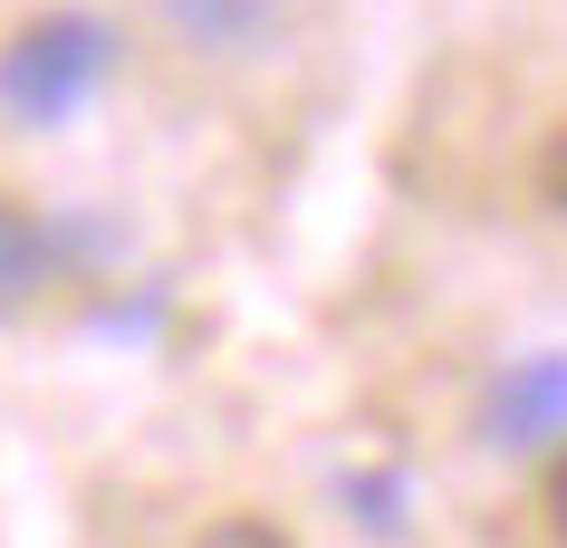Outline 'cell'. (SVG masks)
Instances as JSON below:
<instances>
[{
  "label": "cell",
  "instance_id": "obj_5",
  "mask_svg": "<svg viewBox=\"0 0 567 548\" xmlns=\"http://www.w3.org/2000/svg\"><path fill=\"white\" fill-rule=\"evenodd\" d=\"M193 548H289V539H279L269 519H212V529H203Z\"/></svg>",
  "mask_w": 567,
  "mask_h": 548
},
{
  "label": "cell",
  "instance_id": "obj_1",
  "mask_svg": "<svg viewBox=\"0 0 567 548\" xmlns=\"http://www.w3.org/2000/svg\"><path fill=\"white\" fill-rule=\"evenodd\" d=\"M106 68H116V39L96 30L87 10H49V20H30L0 49V106L30 125H68L106 87Z\"/></svg>",
  "mask_w": 567,
  "mask_h": 548
},
{
  "label": "cell",
  "instance_id": "obj_3",
  "mask_svg": "<svg viewBox=\"0 0 567 548\" xmlns=\"http://www.w3.org/2000/svg\"><path fill=\"white\" fill-rule=\"evenodd\" d=\"M164 10H174L193 39H212V49H231V39H250L269 20V0H164Z\"/></svg>",
  "mask_w": 567,
  "mask_h": 548
},
{
  "label": "cell",
  "instance_id": "obj_7",
  "mask_svg": "<svg viewBox=\"0 0 567 548\" xmlns=\"http://www.w3.org/2000/svg\"><path fill=\"white\" fill-rule=\"evenodd\" d=\"M548 519H558V539H567V462L548 472Z\"/></svg>",
  "mask_w": 567,
  "mask_h": 548
},
{
  "label": "cell",
  "instance_id": "obj_4",
  "mask_svg": "<svg viewBox=\"0 0 567 548\" xmlns=\"http://www.w3.org/2000/svg\"><path fill=\"white\" fill-rule=\"evenodd\" d=\"M30 279H39V231L10 213V203H0V318L30 299Z\"/></svg>",
  "mask_w": 567,
  "mask_h": 548
},
{
  "label": "cell",
  "instance_id": "obj_6",
  "mask_svg": "<svg viewBox=\"0 0 567 548\" xmlns=\"http://www.w3.org/2000/svg\"><path fill=\"white\" fill-rule=\"evenodd\" d=\"M538 193H548V203L567 213V125L548 135V154H538Z\"/></svg>",
  "mask_w": 567,
  "mask_h": 548
},
{
  "label": "cell",
  "instance_id": "obj_2",
  "mask_svg": "<svg viewBox=\"0 0 567 548\" xmlns=\"http://www.w3.org/2000/svg\"><path fill=\"white\" fill-rule=\"evenodd\" d=\"M481 424H491L501 453H548L567 433V356H519L501 385H491Z\"/></svg>",
  "mask_w": 567,
  "mask_h": 548
}]
</instances>
